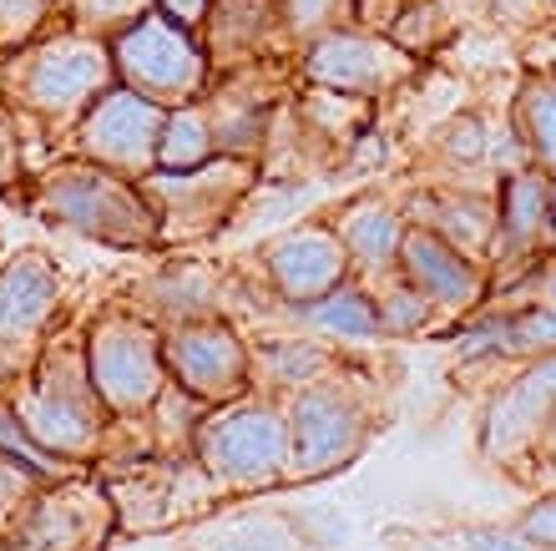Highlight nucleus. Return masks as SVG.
<instances>
[{
  "instance_id": "nucleus-1",
  "label": "nucleus",
  "mask_w": 556,
  "mask_h": 551,
  "mask_svg": "<svg viewBox=\"0 0 556 551\" xmlns=\"http://www.w3.org/2000/svg\"><path fill=\"white\" fill-rule=\"evenodd\" d=\"M5 203L97 248H117V253H157L162 248L157 208L147 203V192L132 177L112 173L102 162L72 158V152L36 162Z\"/></svg>"
},
{
  "instance_id": "nucleus-2",
  "label": "nucleus",
  "mask_w": 556,
  "mask_h": 551,
  "mask_svg": "<svg viewBox=\"0 0 556 551\" xmlns=\"http://www.w3.org/2000/svg\"><path fill=\"white\" fill-rule=\"evenodd\" d=\"M106 87H117L112 46L76 36V30H51L30 46L0 51V102L15 112L21 132H41L51 158Z\"/></svg>"
},
{
  "instance_id": "nucleus-3",
  "label": "nucleus",
  "mask_w": 556,
  "mask_h": 551,
  "mask_svg": "<svg viewBox=\"0 0 556 551\" xmlns=\"http://www.w3.org/2000/svg\"><path fill=\"white\" fill-rule=\"evenodd\" d=\"M26 436L56 455V461L91 471L106 455L112 440V410L102 405V395L91 385V364H87V334L81 320H66L51 339H46L41 360L30 370V379L21 385V395L11 400Z\"/></svg>"
},
{
  "instance_id": "nucleus-4",
  "label": "nucleus",
  "mask_w": 556,
  "mask_h": 551,
  "mask_svg": "<svg viewBox=\"0 0 556 551\" xmlns=\"http://www.w3.org/2000/svg\"><path fill=\"white\" fill-rule=\"evenodd\" d=\"M76 314L72 278L56 253L26 243L0 259V400H15L46 339Z\"/></svg>"
},
{
  "instance_id": "nucleus-5",
  "label": "nucleus",
  "mask_w": 556,
  "mask_h": 551,
  "mask_svg": "<svg viewBox=\"0 0 556 551\" xmlns=\"http://www.w3.org/2000/svg\"><path fill=\"white\" fill-rule=\"evenodd\" d=\"M192 455L218 491H268L289 480V410L258 390L207 405L192 430Z\"/></svg>"
},
{
  "instance_id": "nucleus-6",
  "label": "nucleus",
  "mask_w": 556,
  "mask_h": 551,
  "mask_svg": "<svg viewBox=\"0 0 556 551\" xmlns=\"http://www.w3.org/2000/svg\"><path fill=\"white\" fill-rule=\"evenodd\" d=\"M76 320L87 334L91 385L102 395V405L112 410V421H142L173 379L167 360H162V329L147 324L142 314H132L117 293L97 299Z\"/></svg>"
},
{
  "instance_id": "nucleus-7",
  "label": "nucleus",
  "mask_w": 556,
  "mask_h": 551,
  "mask_svg": "<svg viewBox=\"0 0 556 551\" xmlns=\"http://www.w3.org/2000/svg\"><path fill=\"white\" fill-rule=\"evenodd\" d=\"M283 410H289V480H299V486L344 471L369 440L365 395L339 370L289 395Z\"/></svg>"
},
{
  "instance_id": "nucleus-8",
  "label": "nucleus",
  "mask_w": 556,
  "mask_h": 551,
  "mask_svg": "<svg viewBox=\"0 0 556 551\" xmlns=\"http://www.w3.org/2000/svg\"><path fill=\"white\" fill-rule=\"evenodd\" d=\"M117 537V506L91 471H72L36 486L21 501L0 547L5 551H106Z\"/></svg>"
},
{
  "instance_id": "nucleus-9",
  "label": "nucleus",
  "mask_w": 556,
  "mask_h": 551,
  "mask_svg": "<svg viewBox=\"0 0 556 551\" xmlns=\"http://www.w3.org/2000/svg\"><path fill=\"white\" fill-rule=\"evenodd\" d=\"M112 46V66H117L122 87L142 91L157 107H188L198 102L213 82V61L198 30L173 26L162 11H147L137 26H127Z\"/></svg>"
},
{
  "instance_id": "nucleus-10",
  "label": "nucleus",
  "mask_w": 556,
  "mask_h": 551,
  "mask_svg": "<svg viewBox=\"0 0 556 551\" xmlns=\"http://www.w3.org/2000/svg\"><path fill=\"white\" fill-rule=\"evenodd\" d=\"M253 183H258V162L207 158L203 167H188V173H147L137 188L157 208L162 248H188L198 238H213L233 218Z\"/></svg>"
},
{
  "instance_id": "nucleus-11",
  "label": "nucleus",
  "mask_w": 556,
  "mask_h": 551,
  "mask_svg": "<svg viewBox=\"0 0 556 551\" xmlns=\"http://www.w3.org/2000/svg\"><path fill=\"white\" fill-rule=\"evenodd\" d=\"M162 122H167V107L147 102L142 91L132 87H106L91 112L72 127V137L61 142V152L87 162H102L112 173L142 183L147 173H157V142H162Z\"/></svg>"
},
{
  "instance_id": "nucleus-12",
  "label": "nucleus",
  "mask_w": 556,
  "mask_h": 551,
  "mask_svg": "<svg viewBox=\"0 0 556 551\" xmlns=\"http://www.w3.org/2000/svg\"><path fill=\"white\" fill-rule=\"evenodd\" d=\"M162 360L173 385L203 405H228L253 390V349L233 320H192L162 329Z\"/></svg>"
},
{
  "instance_id": "nucleus-13",
  "label": "nucleus",
  "mask_w": 556,
  "mask_h": 551,
  "mask_svg": "<svg viewBox=\"0 0 556 551\" xmlns=\"http://www.w3.org/2000/svg\"><path fill=\"white\" fill-rule=\"evenodd\" d=\"M299 72H304L308 87L369 102V97H384L390 87H400V76H410V51L365 26H339L304 46Z\"/></svg>"
},
{
  "instance_id": "nucleus-14",
  "label": "nucleus",
  "mask_w": 556,
  "mask_h": 551,
  "mask_svg": "<svg viewBox=\"0 0 556 551\" xmlns=\"http://www.w3.org/2000/svg\"><path fill=\"white\" fill-rule=\"evenodd\" d=\"M112 293H117L132 314H142L147 324H157V329L192 324V320H233V314H228L223 268L207 259H167V263H157L152 274H137V278H127V284H117Z\"/></svg>"
},
{
  "instance_id": "nucleus-15",
  "label": "nucleus",
  "mask_w": 556,
  "mask_h": 551,
  "mask_svg": "<svg viewBox=\"0 0 556 551\" xmlns=\"http://www.w3.org/2000/svg\"><path fill=\"white\" fill-rule=\"evenodd\" d=\"M264 278L268 293L278 299V309H299L324 299L329 289H339L350 278V253L339 243V233L329 218L293 223L264 248Z\"/></svg>"
},
{
  "instance_id": "nucleus-16",
  "label": "nucleus",
  "mask_w": 556,
  "mask_h": 551,
  "mask_svg": "<svg viewBox=\"0 0 556 551\" xmlns=\"http://www.w3.org/2000/svg\"><path fill=\"white\" fill-rule=\"evenodd\" d=\"M400 278L415 284L435 309H460L481 293V278H476L470 259L451 238H440L435 228H425V223H405V238H400Z\"/></svg>"
},
{
  "instance_id": "nucleus-17",
  "label": "nucleus",
  "mask_w": 556,
  "mask_h": 551,
  "mask_svg": "<svg viewBox=\"0 0 556 551\" xmlns=\"http://www.w3.org/2000/svg\"><path fill=\"white\" fill-rule=\"evenodd\" d=\"M334 233L344 253H350V274L365 284V289H384L390 278H400V238H405V218H400L390 203L380 198H365V203L339 208Z\"/></svg>"
},
{
  "instance_id": "nucleus-18",
  "label": "nucleus",
  "mask_w": 556,
  "mask_h": 551,
  "mask_svg": "<svg viewBox=\"0 0 556 551\" xmlns=\"http://www.w3.org/2000/svg\"><path fill=\"white\" fill-rule=\"evenodd\" d=\"M249 349H253V390L274 395V400H289V395H299L304 385H314V379L334 370L329 345L314 339V334H258V339H249Z\"/></svg>"
},
{
  "instance_id": "nucleus-19",
  "label": "nucleus",
  "mask_w": 556,
  "mask_h": 551,
  "mask_svg": "<svg viewBox=\"0 0 556 551\" xmlns=\"http://www.w3.org/2000/svg\"><path fill=\"white\" fill-rule=\"evenodd\" d=\"M299 329L314 334H334V339H380V304H375V289H365L359 278H344L339 289H329L314 304L283 309Z\"/></svg>"
},
{
  "instance_id": "nucleus-20",
  "label": "nucleus",
  "mask_w": 556,
  "mask_h": 551,
  "mask_svg": "<svg viewBox=\"0 0 556 551\" xmlns=\"http://www.w3.org/2000/svg\"><path fill=\"white\" fill-rule=\"evenodd\" d=\"M552 405H556V354H546V360L536 364L531 375L516 379L511 390L496 400V410L485 415V446L501 455L506 446H516V440L527 436Z\"/></svg>"
},
{
  "instance_id": "nucleus-21",
  "label": "nucleus",
  "mask_w": 556,
  "mask_h": 551,
  "mask_svg": "<svg viewBox=\"0 0 556 551\" xmlns=\"http://www.w3.org/2000/svg\"><path fill=\"white\" fill-rule=\"evenodd\" d=\"M207 158H218V142H213V122H207L203 97L188 107H173L167 122H162L157 173H188V167H203Z\"/></svg>"
},
{
  "instance_id": "nucleus-22",
  "label": "nucleus",
  "mask_w": 556,
  "mask_h": 551,
  "mask_svg": "<svg viewBox=\"0 0 556 551\" xmlns=\"http://www.w3.org/2000/svg\"><path fill=\"white\" fill-rule=\"evenodd\" d=\"M147 11H157V0H61V30H76L91 41H117Z\"/></svg>"
},
{
  "instance_id": "nucleus-23",
  "label": "nucleus",
  "mask_w": 556,
  "mask_h": 551,
  "mask_svg": "<svg viewBox=\"0 0 556 551\" xmlns=\"http://www.w3.org/2000/svg\"><path fill=\"white\" fill-rule=\"evenodd\" d=\"M339 26H359V0H283V41L299 51Z\"/></svg>"
},
{
  "instance_id": "nucleus-24",
  "label": "nucleus",
  "mask_w": 556,
  "mask_h": 551,
  "mask_svg": "<svg viewBox=\"0 0 556 551\" xmlns=\"http://www.w3.org/2000/svg\"><path fill=\"white\" fill-rule=\"evenodd\" d=\"M552 192H546V183L536 173H521L511 177V188H506V233H511V243L527 248L531 238H536V228H542L546 218H552Z\"/></svg>"
},
{
  "instance_id": "nucleus-25",
  "label": "nucleus",
  "mask_w": 556,
  "mask_h": 551,
  "mask_svg": "<svg viewBox=\"0 0 556 551\" xmlns=\"http://www.w3.org/2000/svg\"><path fill=\"white\" fill-rule=\"evenodd\" d=\"M61 30V0H0V51Z\"/></svg>"
},
{
  "instance_id": "nucleus-26",
  "label": "nucleus",
  "mask_w": 556,
  "mask_h": 551,
  "mask_svg": "<svg viewBox=\"0 0 556 551\" xmlns=\"http://www.w3.org/2000/svg\"><path fill=\"white\" fill-rule=\"evenodd\" d=\"M375 304H380V334H420L430 324V314H435V304L405 278H390L375 293Z\"/></svg>"
},
{
  "instance_id": "nucleus-27",
  "label": "nucleus",
  "mask_w": 556,
  "mask_h": 551,
  "mask_svg": "<svg viewBox=\"0 0 556 551\" xmlns=\"http://www.w3.org/2000/svg\"><path fill=\"white\" fill-rule=\"evenodd\" d=\"M0 455H11V461L30 465V471H36V476H46V480L72 476V471H76V465L56 461V455H46V450L26 436V425H21V415H15L11 400H0Z\"/></svg>"
},
{
  "instance_id": "nucleus-28",
  "label": "nucleus",
  "mask_w": 556,
  "mask_h": 551,
  "mask_svg": "<svg viewBox=\"0 0 556 551\" xmlns=\"http://www.w3.org/2000/svg\"><path fill=\"white\" fill-rule=\"evenodd\" d=\"M198 551H299V537L283 522H243L233 531H218Z\"/></svg>"
},
{
  "instance_id": "nucleus-29",
  "label": "nucleus",
  "mask_w": 556,
  "mask_h": 551,
  "mask_svg": "<svg viewBox=\"0 0 556 551\" xmlns=\"http://www.w3.org/2000/svg\"><path fill=\"white\" fill-rule=\"evenodd\" d=\"M30 162H26V132L15 122V112L0 102V198H11L26 183Z\"/></svg>"
},
{
  "instance_id": "nucleus-30",
  "label": "nucleus",
  "mask_w": 556,
  "mask_h": 551,
  "mask_svg": "<svg viewBox=\"0 0 556 551\" xmlns=\"http://www.w3.org/2000/svg\"><path fill=\"white\" fill-rule=\"evenodd\" d=\"M521 122H527L531 142H536V158L546 167H556V87H536L521 107Z\"/></svg>"
},
{
  "instance_id": "nucleus-31",
  "label": "nucleus",
  "mask_w": 556,
  "mask_h": 551,
  "mask_svg": "<svg viewBox=\"0 0 556 551\" xmlns=\"http://www.w3.org/2000/svg\"><path fill=\"white\" fill-rule=\"evenodd\" d=\"M455 349L466 354V360H476V354H516L511 345V320H501V314H485V320H476L460 339H455Z\"/></svg>"
},
{
  "instance_id": "nucleus-32",
  "label": "nucleus",
  "mask_w": 556,
  "mask_h": 551,
  "mask_svg": "<svg viewBox=\"0 0 556 551\" xmlns=\"http://www.w3.org/2000/svg\"><path fill=\"white\" fill-rule=\"evenodd\" d=\"M511 345L516 354H556V309H527L511 320Z\"/></svg>"
},
{
  "instance_id": "nucleus-33",
  "label": "nucleus",
  "mask_w": 556,
  "mask_h": 551,
  "mask_svg": "<svg viewBox=\"0 0 556 551\" xmlns=\"http://www.w3.org/2000/svg\"><path fill=\"white\" fill-rule=\"evenodd\" d=\"M36 486H46V476H36L30 465L11 461V455H0V531H5V522L21 511V501H26Z\"/></svg>"
},
{
  "instance_id": "nucleus-34",
  "label": "nucleus",
  "mask_w": 556,
  "mask_h": 551,
  "mask_svg": "<svg viewBox=\"0 0 556 551\" xmlns=\"http://www.w3.org/2000/svg\"><path fill=\"white\" fill-rule=\"evenodd\" d=\"M516 531H521V537H527L536 551H556V496L536 501V506L516 522Z\"/></svg>"
},
{
  "instance_id": "nucleus-35",
  "label": "nucleus",
  "mask_w": 556,
  "mask_h": 551,
  "mask_svg": "<svg viewBox=\"0 0 556 551\" xmlns=\"http://www.w3.org/2000/svg\"><path fill=\"white\" fill-rule=\"evenodd\" d=\"M157 11L167 15L173 26H182V30H198V36H203L207 15H213V0H157Z\"/></svg>"
},
{
  "instance_id": "nucleus-36",
  "label": "nucleus",
  "mask_w": 556,
  "mask_h": 551,
  "mask_svg": "<svg viewBox=\"0 0 556 551\" xmlns=\"http://www.w3.org/2000/svg\"><path fill=\"white\" fill-rule=\"evenodd\" d=\"M466 551H536L521 531H466Z\"/></svg>"
},
{
  "instance_id": "nucleus-37",
  "label": "nucleus",
  "mask_w": 556,
  "mask_h": 551,
  "mask_svg": "<svg viewBox=\"0 0 556 551\" xmlns=\"http://www.w3.org/2000/svg\"><path fill=\"white\" fill-rule=\"evenodd\" d=\"M445 152H451V158H460V162H476L485 152V127H481V122H460V132L445 142Z\"/></svg>"
},
{
  "instance_id": "nucleus-38",
  "label": "nucleus",
  "mask_w": 556,
  "mask_h": 551,
  "mask_svg": "<svg viewBox=\"0 0 556 551\" xmlns=\"http://www.w3.org/2000/svg\"><path fill=\"white\" fill-rule=\"evenodd\" d=\"M359 5H400V0H359Z\"/></svg>"
},
{
  "instance_id": "nucleus-39",
  "label": "nucleus",
  "mask_w": 556,
  "mask_h": 551,
  "mask_svg": "<svg viewBox=\"0 0 556 551\" xmlns=\"http://www.w3.org/2000/svg\"><path fill=\"white\" fill-rule=\"evenodd\" d=\"M552 299H556V278H552Z\"/></svg>"
},
{
  "instance_id": "nucleus-40",
  "label": "nucleus",
  "mask_w": 556,
  "mask_h": 551,
  "mask_svg": "<svg viewBox=\"0 0 556 551\" xmlns=\"http://www.w3.org/2000/svg\"><path fill=\"white\" fill-rule=\"evenodd\" d=\"M0 551H5V547H0Z\"/></svg>"
}]
</instances>
